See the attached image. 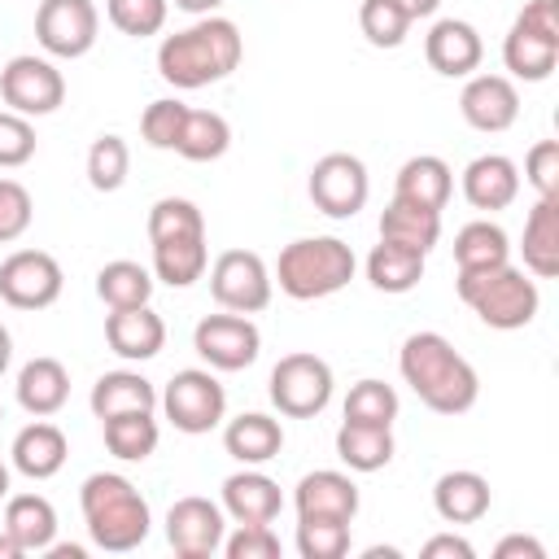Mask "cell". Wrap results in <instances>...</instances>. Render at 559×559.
Here are the masks:
<instances>
[{
  "instance_id": "680465c9",
  "label": "cell",
  "mask_w": 559,
  "mask_h": 559,
  "mask_svg": "<svg viewBox=\"0 0 559 559\" xmlns=\"http://www.w3.org/2000/svg\"><path fill=\"white\" fill-rule=\"evenodd\" d=\"M0 419H4V406H0Z\"/></svg>"
},
{
  "instance_id": "4316f807",
  "label": "cell",
  "mask_w": 559,
  "mask_h": 559,
  "mask_svg": "<svg viewBox=\"0 0 559 559\" xmlns=\"http://www.w3.org/2000/svg\"><path fill=\"white\" fill-rule=\"evenodd\" d=\"M87 406H92L96 419L127 415V411H157V389H153L148 376H140V371H131V367H118V371H105V376L92 384Z\"/></svg>"
},
{
  "instance_id": "5bb4252c",
  "label": "cell",
  "mask_w": 559,
  "mask_h": 559,
  "mask_svg": "<svg viewBox=\"0 0 559 559\" xmlns=\"http://www.w3.org/2000/svg\"><path fill=\"white\" fill-rule=\"evenodd\" d=\"M223 537H227V515L218 502L201 498V493H188L179 502H170L166 511V542L175 555L183 559H210L214 550H223Z\"/></svg>"
},
{
  "instance_id": "6f0895ef",
  "label": "cell",
  "mask_w": 559,
  "mask_h": 559,
  "mask_svg": "<svg viewBox=\"0 0 559 559\" xmlns=\"http://www.w3.org/2000/svg\"><path fill=\"white\" fill-rule=\"evenodd\" d=\"M0 498H9V467H4V459H0Z\"/></svg>"
},
{
  "instance_id": "ac0fdd59",
  "label": "cell",
  "mask_w": 559,
  "mask_h": 559,
  "mask_svg": "<svg viewBox=\"0 0 559 559\" xmlns=\"http://www.w3.org/2000/svg\"><path fill=\"white\" fill-rule=\"evenodd\" d=\"M105 341L118 358L127 362H148L162 354L166 345V323L153 306H127V310H109L105 314Z\"/></svg>"
},
{
  "instance_id": "816d5d0a",
  "label": "cell",
  "mask_w": 559,
  "mask_h": 559,
  "mask_svg": "<svg viewBox=\"0 0 559 559\" xmlns=\"http://www.w3.org/2000/svg\"><path fill=\"white\" fill-rule=\"evenodd\" d=\"M493 559H546V546L537 537H524V533H511L493 546Z\"/></svg>"
},
{
  "instance_id": "11a10c76",
  "label": "cell",
  "mask_w": 559,
  "mask_h": 559,
  "mask_svg": "<svg viewBox=\"0 0 559 559\" xmlns=\"http://www.w3.org/2000/svg\"><path fill=\"white\" fill-rule=\"evenodd\" d=\"M9 362H13V336H9V328L0 323V376L9 371Z\"/></svg>"
},
{
  "instance_id": "6da1fadb",
  "label": "cell",
  "mask_w": 559,
  "mask_h": 559,
  "mask_svg": "<svg viewBox=\"0 0 559 559\" xmlns=\"http://www.w3.org/2000/svg\"><path fill=\"white\" fill-rule=\"evenodd\" d=\"M245 57V35L231 17L205 13L192 26L166 35L157 44V74L179 87V92H197L210 87L218 79H227Z\"/></svg>"
},
{
  "instance_id": "ffe728a7",
  "label": "cell",
  "mask_w": 559,
  "mask_h": 559,
  "mask_svg": "<svg viewBox=\"0 0 559 559\" xmlns=\"http://www.w3.org/2000/svg\"><path fill=\"white\" fill-rule=\"evenodd\" d=\"M463 197L472 210H507L520 197V166L507 153H480L463 166Z\"/></svg>"
},
{
  "instance_id": "7bdbcfd3",
  "label": "cell",
  "mask_w": 559,
  "mask_h": 559,
  "mask_svg": "<svg viewBox=\"0 0 559 559\" xmlns=\"http://www.w3.org/2000/svg\"><path fill=\"white\" fill-rule=\"evenodd\" d=\"M105 13L109 22L131 35V39H148L166 26V13H170V0H105Z\"/></svg>"
},
{
  "instance_id": "4fadbf2b",
  "label": "cell",
  "mask_w": 559,
  "mask_h": 559,
  "mask_svg": "<svg viewBox=\"0 0 559 559\" xmlns=\"http://www.w3.org/2000/svg\"><path fill=\"white\" fill-rule=\"evenodd\" d=\"M66 288L61 262L44 249H17L0 262V297L13 310H48Z\"/></svg>"
},
{
  "instance_id": "836d02e7",
  "label": "cell",
  "mask_w": 559,
  "mask_h": 559,
  "mask_svg": "<svg viewBox=\"0 0 559 559\" xmlns=\"http://www.w3.org/2000/svg\"><path fill=\"white\" fill-rule=\"evenodd\" d=\"M424 258H428V253H419V249L380 240V245L367 253V280H371V288H380V293H411V288L424 280Z\"/></svg>"
},
{
  "instance_id": "4dcf8cb0",
  "label": "cell",
  "mask_w": 559,
  "mask_h": 559,
  "mask_svg": "<svg viewBox=\"0 0 559 559\" xmlns=\"http://www.w3.org/2000/svg\"><path fill=\"white\" fill-rule=\"evenodd\" d=\"M393 428H380V424H349L341 419L336 428V459L349 467V472H380L393 463Z\"/></svg>"
},
{
  "instance_id": "f546056e",
  "label": "cell",
  "mask_w": 559,
  "mask_h": 559,
  "mask_svg": "<svg viewBox=\"0 0 559 559\" xmlns=\"http://www.w3.org/2000/svg\"><path fill=\"white\" fill-rule=\"evenodd\" d=\"M210 266V245L205 231L201 236H170V240H153V275L170 288H188L205 275Z\"/></svg>"
},
{
  "instance_id": "f1b7e54d",
  "label": "cell",
  "mask_w": 559,
  "mask_h": 559,
  "mask_svg": "<svg viewBox=\"0 0 559 559\" xmlns=\"http://www.w3.org/2000/svg\"><path fill=\"white\" fill-rule=\"evenodd\" d=\"M502 66H507L515 79H524V83H542V79H550L555 66H559V39H546V35H537V31L520 26V22H511V31H507V39H502Z\"/></svg>"
},
{
  "instance_id": "5b68a950",
  "label": "cell",
  "mask_w": 559,
  "mask_h": 559,
  "mask_svg": "<svg viewBox=\"0 0 559 559\" xmlns=\"http://www.w3.org/2000/svg\"><path fill=\"white\" fill-rule=\"evenodd\" d=\"M454 288L476 310V319L485 328H498V332L528 328L537 319V306H542L537 284L511 262H502L493 271H459Z\"/></svg>"
},
{
  "instance_id": "f5cc1de1",
  "label": "cell",
  "mask_w": 559,
  "mask_h": 559,
  "mask_svg": "<svg viewBox=\"0 0 559 559\" xmlns=\"http://www.w3.org/2000/svg\"><path fill=\"white\" fill-rule=\"evenodd\" d=\"M397 4H402V9L411 13V22H419V17H432L441 0H397Z\"/></svg>"
},
{
  "instance_id": "8992f818",
  "label": "cell",
  "mask_w": 559,
  "mask_h": 559,
  "mask_svg": "<svg viewBox=\"0 0 559 559\" xmlns=\"http://www.w3.org/2000/svg\"><path fill=\"white\" fill-rule=\"evenodd\" d=\"M157 406L179 432L201 437L227 419V389L214 380L210 367H183L166 380V389L157 393Z\"/></svg>"
},
{
  "instance_id": "30bf717a",
  "label": "cell",
  "mask_w": 559,
  "mask_h": 559,
  "mask_svg": "<svg viewBox=\"0 0 559 559\" xmlns=\"http://www.w3.org/2000/svg\"><path fill=\"white\" fill-rule=\"evenodd\" d=\"M306 192H310V201H314L319 214H328V218H354L367 205V197H371V179H367L362 157H354V153H323L310 166Z\"/></svg>"
},
{
  "instance_id": "d6a6232c",
  "label": "cell",
  "mask_w": 559,
  "mask_h": 559,
  "mask_svg": "<svg viewBox=\"0 0 559 559\" xmlns=\"http://www.w3.org/2000/svg\"><path fill=\"white\" fill-rule=\"evenodd\" d=\"M502 262H511V236L498 223L476 218V223L459 227V236H454V266L459 271H493Z\"/></svg>"
},
{
  "instance_id": "7a4b0ae2",
  "label": "cell",
  "mask_w": 559,
  "mask_h": 559,
  "mask_svg": "<svg viewBox=\"0 0 559 559\" xmlns=\"http://www.w3.org/2000/svg\"><path fill=\"white\" fill-rule=\"evenodd\" d=\"M397 371L411 393L437 415H463L480 397L476 367L441 336V332H411L397 354Z\"/></svg>"
},
{
  "instance_id": "74e56055",
  "label": "cell",
  "mask_w": 559,
  "mask_h": 559,
  "mask_svg": "<svg viewBox=\"0 0 559 559\" xmlns=\"http://www.w3.org/2000/svg\"><path fill=\"white\" fill-rule=\"evenodd\" d=\"M127 170H131V148L122 135H96L92 148H87V183L96 192H118L127 183Z\"/></svg>"
},
{
  "instance_id": "9a60e30c",
  "label": "cell",
  "mask_w": 559,
  "mask_h": 559,
  "mask_svg": "<svg viewBox=\"0 0 559 559\" xmlns=\"http://www.w3.org/2000/svg\"><path fill=\"white\" fill-rule=\"evenodd\" d=\"M459 114L467 127L498 135L507 127H515L520 118V92L507 74H467L463 92H459Z\"/></svg>"
},
{
  "instance_id": "f907efd6",
  "label": "cell",
  "mask_w": 559,
  "mask_h": 559,
  "mask_svg": "<svg viewBox=\"0 0 559 559\" xmlns=\"http://www.w3.org/2000/svg\"><path fill=\"white\" fill-rule=\"evenodd\" d=\"M419 555H424V559H472L476 550H472V542H463V537H454V533H437V537L424 542Z\"/></svg>"
},
{
  "instance_id": "83f0119b",
  "label": "cell",
  "mask_w": 559,
  "mask_h": 559,
  "mask_svg": "<svg viewBox=\"0 0 559 559\" xmlns=\"http://www.w3.org/2000/svg\"><path fill=\"white\" fill-rule=\"evenodd\" d=\"M524 266L537 280L559 275V197H537V205L524 218Z\"/></svg>"
},
{
  "instance_id": "ba28073f",
  "label": "cell",
  "mask_w": 559,
  "mask_h": 559,
  "mask_svg": "<svg viewBox=\"0 0 559 559\" xmlns=\"http://www.w3.org/2000/svg\"><path fill=\"white\" fill-rule=\"evenodd\" d=\"M271 293H275V280H271V266L262 262V253L253 249H223L210 266V297L223 306V310H236V314H258L271 306Z\"/></svg>"
},
{
  "instance_id": "7c38bea8",
  "label": "cell",
  "mask_w": 559,
  "mask_h": 559,
  "mask_svg": "<svg viewBox=\"0 0 559 559\" xmlns=\"http://www.w3.org/2000/svg\"><path fill=\"white\" fill-rule=\"evenodd\" d=\"M100 31V13L92 0H39L35 9V39L48 57L74 61L87 57Z\"/></svg>"
},
{
  "instance_id": "db71d44e",
  "label": "cell",
  "mask_w": 559,
  "mask_h": 559,
  "mask_svg": "<svg viewBox=\"0 0 559 559\" xmlns=\"http://www.w3.org/2000/svg\"><path fill=\"white\" fill-rule=\"evenodd\" d=\"M175 9H183V13H192V17H205V13H214L223 0H170Z\"/></svg>"
},
{
  "instance_id": "d4e9b609",
  "label": "cell",
  "mask_w": 559,
  "mask_h": 559,
  "mask_svg": "<svg viewBox=\"0 0 559 559\" xmlns=\"http://www.w3.org/2000/svg\"><path fill=\"white\" fill-rule=\"evenodd\" d=\"M13 389H17V406L26 415L48 419V415H57L70 402V371L57 358H31L17 371V384Z\"/></svg>"
},
{
  "instance_id": "603a6c76",
  "label": "cell",
  "mask_w": 559,
  "mask_h": 559,
  "mask_svg": "<svg viewBox=\"0 0 559 559\" xmlns=\"http://www.w3.org/2000/svg\"><path fill=\"white\" fill-rule=\"evenodd\" d=\"M223 450L240 463V467H262L271 459H280L284 450V428L280 419L262 415V411H245L236 419H227L223 428Z\"/></svg>"
},
{
  "instance_id": "ab89813d",
  "label": "cell",
  "mask_w": 559,
  "mask_h": 559,
  "mask_svg": "<svg viewBox=\"0 0 559 559\" xmlns=\"http://www.w3.org/2000/svg\"><path fill=\"white\" fill-rule=\"evenodd\" d=\"M297 555L301 559H345L349 555V524L297 515Z\"/></svg>"
},
{
  "instance_id": "9c48e42d",
  "label": "cell",
  "mask_w": 559,
  "mask_h": 559,
  "mask_svg": "<svg viewBox=\"0 0 559 559\" xmlns=\"http://www.w3.org/2000/svg\"><path fill=\"white\" fill-rule=\"evenodd\" d=\"M0 100L22 114V118H44V114H57L61 100H66V79L61 70L48 61V57H35V52H17L4 61L0 70Z\"/></svg>"
},
{
  "instance_id": "c3c4849f",
  "label": "cell",
  "mask_w": 559,
  "mask_h": 559,
  "mask_svg": "<svg viewBox=\"0 0 559 559\" xmlns=\"http://www.w3.org/2000/svg\"><path fill=\"white\" fill-rule=\"evenodd\" d=\"M524 179L537 197H559V140H537L524 153Z\"/></svg>"
},
{
  "instance_id": "bcb514c9",
  "label": "cell",
  "mask_w": 559,
  "mask_h": 559,
  "mask_svg": "<svg viewBox=\"0 0 559 559\" xmlns=\"http://www.w3.org/2000/svg\"><path fill=\"white\" fill-rule=\"evenodd\" d=\"M31 218H35V201H31L26 183H17V179H0V245L26 236Z\"/></svg>"
},
{
  "instance_id": "3957f363",
  "label": "cell",
  "mask_w": 559,
  "mask_h": 559,
  "mask_svg": "<svg viewBox=\"0 0 559 559\" xmlns=\"http://www.w3.org/2000/svg\"><path fill=\"white\" fill-rule=\"evenodd\" d=\"M79 507H83L92 546H100L109 555H127V550L144 546V537L153 528V511H148L144 493L122 472H92L79 489Z\"/></svg>"
},
{
  "instance_id": "7402d4cb",
  "label": "cell",
  "mask_w": 559,
  "mask_h": 559,
  "mask_svg": "<svg viewBox=\"0 0 559 559\" xmlns=\"http://www.w3.org/2000/svg\"><path fill=\"white\" fill-rule=\"evenodd\" d=\"M9 459H13V467H17L26 480H48V476H57V472L66 467L70 441H66V432H61L57 424L35 419V424H26V428L13 437Z\"/></svg>"
},
{
  "instance_id": "ee69618b",
  "label": "cell",
  "mask_w": 559,
  "mask_h": 559,
  "mask_svg": "<svg viewBox=\"0 0 559 559\" xmlns=\"http://www.w3.org/2000/svg\"><path fill=\"white\" fill-rule=\"evenodd\" d=\"M183 118H188V105L175 100V96H162V100L144 105V114H140V135H144V144L175 153L179 131H183Z\"/></svg>"
},
{
  "instance_id": "b9f144b4",
  "label": "cell",
  "mask_w": 559,
  "mask_h": 559,
  "mask_svg": "<svg viewBox=\"0 0 559 559\" xmlns=\"http://www.w3.org/2000/svg\"><path fill=\"white\" fill-rule=\"evenodd\" d=\"M201 231H205V218H201L197 201H188V197L153 201V210H148V245L153 240H170V236H201Z\"/></svg>"
},
{
  "instance_id": "e575fe53",
  "label": "cell",
  "mask_w": 559,
  "mask_h": 559,
  "mask_svg": "<svg viewBox=\"0 0 559 559\" xmlns=\"http://www.w3.org/2000/svg\"><path fill=\"white\" fill-rule=\"evenodd\" d=\"M100 428H105V450L122 463H144L162 441V428H157L153 411L109 415V419H100Z\"/></svg>"
},
{
  "instance_id": "484cf974",
  "label": "cell",
  "mask_w": 559,
  "mask_h": 559,
  "mask_svg": "<svg viewBox=\"0 0 559 559\" xmlns=\"http://www.w3.org/2000/svg\"><path fill=\"white\" fill-rule=\"evenodd\" d=\"M4 533L22 546V555H44L57 542V511L44 493H9L4 498Z\"/></svg>"
},
{
  "instance_id": "f35d334b",
  "label": "cell",
  "mask_w": 559,
  "mask_h": 559,
  "mask_svg": "<svg viewBox=\"0 0 559 559\" xmlns=\"http://www.w3.org/2000/svg\"><path fill=\"white\" fill-rule=\"evenodd\" d=\"M345 419L349 424L393 428V419H397V393H393V384H384V380H358L345 393Z\"/></svg>"
},
{
  "instance_id": "681fc988",
  "label": "cell",
  "mask_w": 559,
  "mask_h": 559,
  "mask_svg": "<svg viewBox=\"0 0 559 559\" xmlns=\"http://www.w3.org/2000/svg\"><path fill=\"white\" fill-rule=\"evenodd\" d=\"M520 26L546 35V39H559V0H528L520 13H515Z\"/></svg>"
},
{
  "instance_id": "9f6ffc18",
  "label": "cell",
  "mask_w": 559,
  "mask_h": 559,
  "mask_svg": "<svg viewBox=\"0 0 559 559\" xmlns=\"http://www.w3.org/2000/svg\"><path fill=\"white\" fill-rule=\"evenodd\" d=\"M0 559H22V546L0 528Z\"/></svg>"
},
{
  "instance_id": "2e32d148",
  "label": "cell",
  "mask_w": 559,
  "mask_h": 559,
  "mask_svg": "<svg viewBox=\"0 0 559 559\" xmlns=\"http://www.w3.org/2000/svg\"><path fill=\"white\" fill-rule=\"evenodd\" d=\"M424 57H428V66H432L437 74H445V79H467V74L480 66V57H485V39H480V31H476L472 22H463V17H441V22H432V31L424 35Z\"/></svg>"
},
{
  "instance_id": "f6af8a7d",
  "label": "cell",
  "mask_w": 559,
  "mask_h": 559,
  "mask_svg": "<svg viewBox=\"0 0 559 559\" xmlns=\"http://www.w3.org/2000/svg\"><path fill=\"white\" fill-rule=\"evenodd\" d=\"M35 157V127L31 118L0 109V170H17Z\"/></svg>"
},
{
  "instance_id": "8d00e7d4",
  "label": "cell",
  "mask_w": 559,
  "mask_h": 559,
  "mask_svg": "<svg viewBox=\"0 0 559 559\" xmlns=\"http://www.w3.org/2000/svg\"><path fill=\"white\" fill-rule=\"evenodd\" d=\"M227 148H231V127H227V118L214 114V109H188L175 153L188 157V162H218Z\"/></svg>"
},
{
  "instance_id": "60d3db41",
  "label": "cell",
  "mask_w": 559,
  "mask_h": 559,
  "mask_svg": "<svg viewBox=\"0 0 559 559\" xmlns=\"http://www.w3.org/2000/svg\"><path fill=\"white\" fill-rule=\"evenodd\" d=\"M358 26L367 35V44L376 48H397L411 35V13L397 0H362L358 4Z\"/></svg>"
},
{
  "instance_id": "44dd1931",
  "label": "cell",
  "mask_w": 559,
  "mask_h": 559,
  "mask_svg": "<svg viewBox=\"0 0 559 559\" xmlns=\"http://www.w3.org/2000/svg\"><path fill=\"white\" fill-rule=\"evenodd\" d=\"M489 502H493V489L472 467L441 472L437 485H432V507H437V515L445 524H476V520L489 515Z\"/></svg>"
},
{
  "instance_id": "52a82bcc",
  "label": "cell",
  "mask_w": 559,
  "mask_h": 559,
  "mask_svg": "<svg viewBox=\"0 0 559 559\" xmlns=\"http://www.w3.org/2000/svg\"><path fill=\"white\" fill-rule=\"evenodd\" d=\"M332 367L319 358V354H284L275 367H271V380H266V393H271V406L288 419H314L328 402H332Z\"/></svg>"
},
{
  "instance_id": "1f68e13d",
  "label": "cell",
  "mask_w": 559,
  "mask_h": 559,
  "mask_svg": "<svg viewBox=\"0 0 559 559\" xmlns=\"http://www.w3.org/2000/svg\"><path fill=\"white\" fill-rule=\"evenodd\" d=\"M380 240H393V245L428 253L441 240V210H424V205H411V201L393 197L380 210Z\"/></svg>"
},
{
  "instance_id": "cb8c5ba5",
  "label": "cell",
  "mask_w": 559,
  "mask_h": 559,
  "mask_svg": "<svg viewBox=\"0 0 559 559\" xmlns=\"http://www.w3.org/2000/svg\"><path fill=\"white\" fill-rule=\"evenodd\" d=\"M450 192H454V170L437 153L406 157L402 170H397V179H393V197L397 201H411V205H424V210H445L450 205Z\"/></svg>"
},
{
  "instance_id": "277c9868",
  "label": "cell",
  "mask_w": 559,
  "mask_h": 559,
  "mask_svg": "<svg viewBox=\"0 0 559 559\" xmlns=\"http://www.w3.org/2000/svg\"><path fill=\"white\" fill-rule=\"evenodd\" d=\"M354 271L358 258L341 236H301L280 249L271 280H280V293H288L293 301H319L341 293L354 280Z\"/></svg>"
},
{
  "instance_id": "7dc6e473",
  "label": "cell",
  "mask_w": 559,
  "mask_h": 559,
  "mask_svg": "<svg viewBox=\"0 0 559 559\" xmlns=\"http://www.w3.org/2000/svg\"><path fill=\"white\" fill-rule=\"evenodd\" d=\"M227 559H280V537L271 524H236V533L223 537Z\"/></svg>"
},
{
  "instance_id": "d6986e66",
  "label": "cell",
  "mask_w": 559,
  "mask_h": 559,
  "mask_svg": "<svg viewBox=\"0 0 559 559\" xmlns=\"http://www.w3.org/2000/svg\"><path fill=\"white\" fill-rule=\"evenodd\" d=\"M223 515H231L236 524H271L284 511V493L280 485L258 472V467H240L223 480Z\"/></svg>"
},
{
  "instance_id": "e0dca14e",
  "label": "cell",
  "mask_w": 559,
  "mask_h": 559,
  "mask_svg": "<svg viewBox=\"0 0 559 559\" xmlns=\"http://www.w3.org/2000/svg\"><path fill=\"white\" fill-rule=\"evenodd\" d=\"M358 485L336 472V467H319V472H306L293 489V507L297 515H314V520H345L354 524L358 515Z\"/></svg>"
},
{
  "instance_id": "d590c367",
  "label": "cell",
  "mask_w": 559,
  "mask_h": 559,
  "mask_svg": "<svg viewBox=\"0 0 559 559\" xmlns=\"http://www.w3.org/2000/svg\"><path fill=\"white\" fill-rule=\"evenodd\" d=\"M96 297L109 310H127V306H148L153 297V271L131 262V258H114L96 271Z\"/></svg>"
},
{
  "instance_id": "8fae6325",
  "label": "cell",
  "mask_w": 559,
  "mask_h": 559,
  "mask_svg": "<svg viewBox=\"0 0 559 559\" xmlns=\"http://www.w3.org/2000/svg\"><path fill=\"white\" fill-rule=\"evenodd\" d=\"M192 349L205 358L210 371H245L262 354V332L249 314L223 310V314H205L192 328Z\"/></svg>"
}]
</instances>
